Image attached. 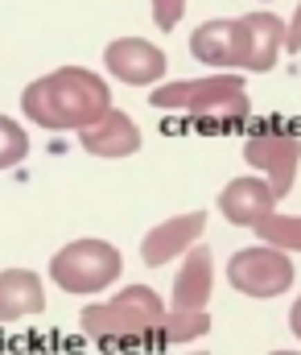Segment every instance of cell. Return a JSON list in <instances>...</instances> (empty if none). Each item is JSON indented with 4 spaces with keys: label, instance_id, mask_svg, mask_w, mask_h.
<instances>
[{
    "label": "cell",
    "instance_id": "277c9868",
    "mask_svg": "<svg viewBox=\"0 0 301 355\" xmlns=\"http://www.w3.org/2000/svg\"><path fill=\"white\" fill-rule=\"evenodd\" d=\"M120 272H124V257L107 240H71L50 261V281L62 293H79V297L103 293L107 285H116Z\"/></svg>",
    "mask_w": 301,
    "mask_h": 355
},
{
    "label": "cell",
    "instance_id": "ac0fdd59",
    "mask_svg": "<svg viewBox=\"0 0 301 355\" xmlns=\"http://www.w3.org/2000/svg\"><path fill=\"white\" fill-rule=\"evenodd\" d=\"M149 8H153L157 29H174L182 21V12H186V0H149Z\"/></svg>",
    "mask_w": 301,
    "mask_h": 355
},
{
    "label": "cell",
    "instance_id": "9c48e42d",
    "mask_svg": "<svg viewBox=\"0 0 301 355\" xmlns=\"http://www.w3.org/2000/svg\"><path fill=\"white\" fill-rule=\"evenodd\" d=\"M206 232V211H186V215H170L165 223L149 227V236L140 240V261L149 268H161L178 257H186L199 236Z\"/></svg>",
    "mask_w": 301,
    "mask_h": 355
},
{
    "label": "cell",
    "instance_id": "e0dca14e",
    "mask_svg": "<svg viewBox=\"0 0 301 355\" xmlns=\"http://www.w3.org/2000/svg\"><path fill=\"white\" fill-rule=\"evenodd\" d=\"M29 157V128L0 112V170H12Z\"/></svg>",
    "mask_w": 301,
    "mask_h": 355
},
{
    "label": "cell",
    "instance_id": "30bf717a",
    "mask_svg": "<svg viewBox=\"0 0 301 355\" xmlns=\"http://www.w3.org/2000/svg\"><path fill=\"white\" fill-rule=\"evenodd\" d=\"M277 194L273 186L264 182L260 174H244V178H231L219 194V215L235 227H256L260 219H268L277 211Z\"/></svg>",
    "mask_w": 301,
    "mask_h": 355
},
{
    "label": "cell",
    "instance_id": "ffe728a7",
    "mask_svg": "<svg viewBox=\"0 0 301 355\" xmlns=\"http://www.w3.org/2000/svg\"><path fill=\"white\" fill-rule=\"evenodd\" d=\"M289 331H293V335L301 339V297L293 302V310H289Z\"/></svg>",
    "mask_w": 301,
    "mask_h": 355
},
{
    "label": "cell",
    "instance_id": "ba28073f",
    "mask_svg": "<svg viewBox=\"0 0 301 355\" xmlns=\"http://www.w3.org/2000/svg\"><path fill=\"white\" fill-rule=\"evenodd\" d=\"M244 162L252 170H260V178L273 186L277 198H285L298 182V166H301V137L289 132H260L244 145Z\"/></svg>",
    "mask_w": 301,
    "mask_h": 355
},
{
    "label": "cell",
    "instance_id": "2e32d148",
    "mask_svg": "<svg viewBox=\"0 0 301 355\" xmlns=\"http://www.w3.org/2000/svg\"><path fill=\"white\" fill-rule=\"evenodd\" d=\"M252 232H256V236H260V244H268V248L301 252V215H281V211H273V215H268V219H260Z\"/></svg>",
    "mask_w": 301,
    "mask_h": 355
},
{
    "label": "cell",
    "instance_id": "6da1fadb",
    "mask_svg": "<svg viewBox=\"0 0 301 355\" xmlns=\"http://www.w3.org/2000/svg\"><path fill=\"white\" fill-rule=\"evenodd\" d=\"M21 112L46 132H83L111 112V87L87 67H58L21 91Z\"/></svg>",
    "mask_w": 301,
    "mask_h": 355
},
{
    "label": "cell",
    "instance_id": "8fae6325",
    "mask_svg": "<svg viewBox=\"0 0 301 355\" xmlns=\"http://www.w3.org/2000/svg\"><path fill=\"white\" fill-rule=\"evenodd\" d=\"M79 145L91 157H100V162H120V157H132L140 149V128H136V120L128 112L111 107V112H103L95 124H87L79 132Z\"/></svg>",
    "mask_w": 301,
    "mask_h": 355
},
{
    "label": "cell",
    "instance_id": "3957f363",
    "mask_svg": "<svg viewBox=\"0 0 301 355\" xmlns=\"http://www.w3.org/2000/svg\"><path fill=\"white\" fill-rule=\"evenodd\" d=\"M153 107L161 112H186L199 120H215V124H231L244 120L252 112L248 99V83L244 75H206V79H178V83H157L149 95Z\"/></svg>",
    "mask_w": 301,
    "mask_h": 355
},
{
    "label": "cell",
    "instance_id": "7c38bea8",
    "mask_svg": "<svg viewBox=\"0 0 301 355\" xmlns=\"http://www.w3.org/2000/svg\"><path fill=\"white\" fill-rule=\"evenodd\" d=\"M210 293H215V261H210V248L194 244L182 257V268L174 277V302H170V310H206Z\"/></svg>",
    "mask_w": 301,
    "mask_h": 355
},
{
    "label": "cell",
    "instance_id": "44dd1931",
    "mask_svg": "<svg viewBox=\"0 0 301 355\" xmlns=\"http://www.w3.org/2000/svg\"><path fill=\"white\" fill-rule=\"evenodd\" d=\"M268 355H301V352H268Z\"/></svg>",
    "mask_w": 301,
    "mask_h": 355
},
{
    "label": "cell",
    "instance_id": "5bb4252c",
    "mask_svg": "<svg viewBox=\"0 0 301 355\" xmlns=\"http://www.w3.org/2000/svg\"><path fill=\"white\" fill-rule=\"evenodd\" d=\"M190 54L210 71H235V17L202 21L190 33Z\"/></svg>",
    "mask_w": 301,
    "mask_h": 355
},
{
    "label": "cell",
    "instance_id": "d6986e66",
    "mask_svg": "<svg viewBox=\"0 0 301 355\" xmlns=\"http://www.w3.org/2000/svg\"><path fill=\"white\" fill-rule=\"evenodd\" d=\"M285 50H289V54L301 50V4L293 8V21H285Z\"/></svg>",
    "mask_w": 301,
    "mask_h": 355
},
{
    "label": "cell",
    "instance_id": "52a82bcc",
    "mask_svg": "<svg viewBox=\"0 0 301 355\" xmlns=\"http://www.w3.org/2000/svg\"><path fill=\"white\" fill-rule=\"evenodd\" d=\"M103 67L111 79H120L128 87H157L170 71V58L161 46H153L145 37H116L103 46Z\"/></svg>",
    "mask_w": 301,
    "mask_h": 355
},
{
    "label": "cell",
    "instance_id": "5b68a950",
    "mask_svg": "<svg viewBox=\"0 0 301 355\" xmlns=\"http://www.w3.org/2000/svg\"><path fill=\"white\" fill-rule=\"evenodd\" d=\"M298 268L289 261V252L281 248H268V244H256V248H239L231 252L227 261V281L235 293L244 297H281L289 285H293Z\"/></svg>",
    "mask_w": 301,
    "mask_h": 355
},
{
    "label": "cell",
    "instance_id": "8992f818",
    "mask_svg": "<svg viewBox=\"0 0 301 355\" xmlns=\"http://www.w3.org/2000/svg\"><path fill=\"white\" fill-rule=\"evenodd\" d=\"M285 50V21L277 12H244L235 17V71L268 75Z\"/></svg>",
    "mask_w": 301,
    "mask_h": 355
},
{
    "label": "cell",
    "instance_id": "7a4b0ae2",
    "mask_svg": "<svg viewBox=\"0 0 301 355\" xmlns=\"http://www.w3.org/2000/svg\"><path fill=\"white\" fill-rule=\"evenodd\" d=\"M165 318V302L149 285H124L111 302H95L79 314L83 335L100 347H149L157 322Z\"/></svg>",
    "mask_w": 301,
    "mask_h": 355
},
{
    "label": "cell",
    "instance_id": "4fadbf2b",
    "mask_svg": "<svg viewBox=\"0 0 301 355\" xmlns=\"http://www.w3.org/2000/svg\"><path fill=\"white\" fill-rule=\"evenodd\" d=\"M46 310V285L33 268H0V322Z\"/></svg>",
    "mask_w": 301,
    "mask_h": 355
},
{
    "label": "cell",
    "instance_id": "7402d4cb",
    "mask_svg": "<svg viewBox=\"0 0 301 355\" xmlns=\"http://www.w3.org/2000/svg\"><path fill=\"white\" fill-rule=\"evenodd\" d=\"M190 355H210V352H190Z\"/></svg>",
    "mask_w": 301,
    "mask_h": 355
},
{
    "label": "cell",
    "instance_id": "9a60e30c",
    "mask_svg": "<svg viewBox=\"0 0 301 355\" xmlns=\"http://www.w3.org/2000/svg\"><path fill=\"white\" fill-rule=\"evenodd\" d=\"M210 331V314L206 310H165V318L157 322L149 347H174V343H194Z\"/></svg>",
    "mask_w": 301,
    "mask_h": 355
}]
</instances>
